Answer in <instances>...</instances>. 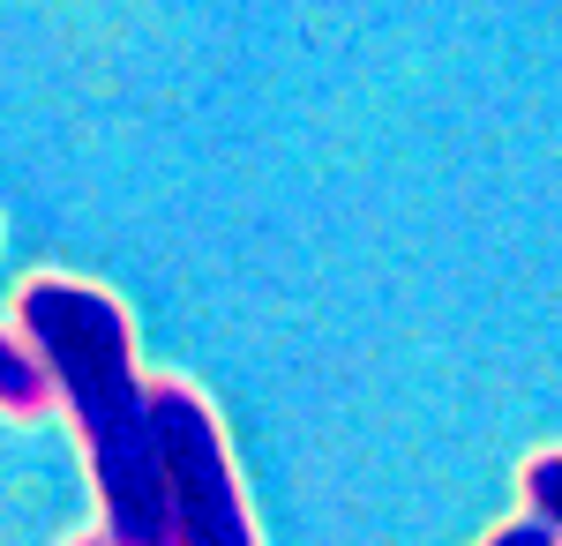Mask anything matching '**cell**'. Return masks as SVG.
<instances>
[{
  "mask_svg": "<svg viewBox=\"0 0 562 546\" xmlns=\"http://www.w3.org/2000/svg\"><path fill=\"white\" fill-rule=\"evenodd\" d=\"M15 330L31 337L60 405L83 426L90 487L113 546H173L166 509V450H158V389L135 382L128 307L68 277H38L15 299Z\"/></svg>",
  "mask_w": 562,
  "mask_h": 546,
  "instance_id": "1",
  "label": "cell"
},
{
  "mask_svg": "<svg viewBox=\"0 0 562 546\" xmlns=\"http://www.w3.org/2000/svg\"><path fill=\"white\" fill-rule=\"evenodd\" d=\"M158 450H166V509H173V546H256L240 479L225 457L211 405L195 389L166 382L158 389Z\"/></svg>",
  "mask_w": 562,
  "mask_h": 546,
  "instance_id": "2",
  "label": "cell"
},
{
  "mask_svg": "<svg viewBox=\"0 0 562 546\" xmlns=\"http://www.w3.org/2000/svg\"><path fill=\"white\" fill-rule=\"evenodd\" d=\"M45 405H53V375H45V360L31 352V337H23V330H0V412L38 420Z\"/></svg>",
  "mask_w": 562,
  "mask_h": 546,
  "instance_id": "3",
  "label": "cell"
},
{
  "mask_svg": "<svg viewBox=\"0 0 562 546\" xmlns=\"http://www.w3.org/2000/svg\"><path fill=\"white\" fill-rule=\"evenodd\" d=\"M518 487H525V509H540V516H548V524L562 532V450H540V457H525Z\"/></svg>",
  "mask_w": 562,
  "mask_h": 546,
  "instance_id": "4",
  "label": "cell"
},
{
  "mask_svg": "<svg viewBox=\"0 0 562 546\" xmlns=\"http://www.w3.org/2000/svg\"><path fill=\"white\" fill-rule=\"evenodd\" d=\"M487 546H562V532L540 516V509H525V516H510L503 532H487Z\"/></svg>",
  "mask_w": 562,
  "mask_h": 546,
  "instance_id": "5",
  "label": "cell"
},
{
  "mask_svg": "<svg viewBox=\"0 0 562 546\" xmlns=\"http://www.w3.org/2000/svg\"><path fill=\"white\" fill-rule=\"evenodd\" d=\"M76 546H113V539H105V532H98V539H76Z\"/></svg>",
  "mask_w": 562,
  "mask_h": 546,
  "instance_id": "6",
  "label": "cell"
}]
</instances>
